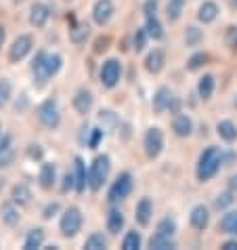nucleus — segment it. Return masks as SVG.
Here are the masks:
<instances>
[{
  "instance_id": "f257e3e1",
  "label": "nucleus",
  "mask_w": 237,
  "mask_h": 250,
  "mask_svg": "<svg viewBox=\"0 0 237 250\" xmlns=\"http://www.w3.org/2000/svg\"><path fill=\"white\" fill-rule=\"evenodd\" d=\"M220 162H222L220 149L218 147H208L204 154H201L199 164H198V179L199 181H208V179H212L216 172H218Z\"/></svg>"
},
{
  "instance_id": "f03ea898",
  "label": "nucleus",
  "mask_w": 237,
  "mask_h": 250,
  "mask_svg": "<svg viewBox=\"0 0 237 250\" xmlns=\"http://www.w3.org/2000/svg\"><path fill=\"white\" fill-rule=\"evenodd\" d=\"M109 175V158L107 156H99L90 166V175H88V181H90V187L97 191L101 189V185L105 183V179Z\"/></svg>"
},
{
  "instance_id": "7ed1b4c3",
  "label": "nucleus",
  "mask_w": 237,
  "mask_h": 250,
  "mask_svg": "<svg viewBox=\"0 0 237 250\" xmlns=\"http://www.w3.org/2000/svg\"><path fill=\"white\" fill-rule=\"evenodd\" d=\"M38 118H40V122H42L46 128H57L59 122H61L57 101H55V99H46L42 105L38 107Z\"/></svg>"
},
{
  "instance_id": "20e7f679",
  "label": "nucleus",
  "mask_w": 237,
  "mask_h": 250,
  "mask_svg": "<svg viewBox=\"0 0 237 250\" xmlns=\"http://www.w3.org/2000/svg\"><path fill=\"white\" fill-rule=\"evenodd\" d=\"M80 227H82V212L78 208H67V212L61 219V233L65 238H72V235L80 231Z\"/></svg>"
},
{
  "instance_id": "39448f33",
  "label": "nucleus",
  "mask_w": 237,
  "mask_h": 250,
  "mask_svg": "<svg viewBox=\"0 0 237 250\" xmlns=\"http://www.w3.org/2000/svg\"><path fill=\"white\" fill-rule=\"evenodd\" d=\"M130 191H132V175L130 172H122V175L116 179V183L111 185L109 200L111 202H120V200L126 198Z\"/></svg>"
},
{
  "instance_id": "423d86ee",
  "label": "nucleus",
  "mask_w": 237,
  "mask_h": 250,
  "mask_svg": "<svg viewBox=\"0 0 237 250\" xmlns=\"http://www.w3.org/2000/svg\"><path fill=\"white\" fill-rule=\"evenodd\" d=\"M164 147V137L159 128H149L147 135H145V151H147L149 158H158L159 151Z\"/></svg>"
},
{
  "instance_id": "0eeeda50",
  "label": "nucleus",
  "mask_w": 237,
  "mask_h": 250,
  "mask_svg": "<svg viewBox=\"0 0 237 250\" xmlns=\"http://www.w3.org/2000/svg\"><path fill=\"white\" fill-rule=\"evenodd\" d=\"M101 80L107 88H114L118 84V80H120V63H118L116 59H107L105 63H103Z\"/></svg>"
},
{
  "instance_id": "6e6552de",
  "label": "nucleus",
  "mask_w": 237,
  "mask_h": 250,
  "mask_svg": "<svg viewBox=\"0 0 237 250\" xmlns=\"http://www.w3.org/2000/svg\"><path fill=\"white\" fill-rule=\"evenodd\" d=\"M30 51H32V36H19L11 46L9 59L13 61V63H17V61H21Z\"/></svg>"
},
{
  "instance_id": "1a4fd4ad",
  "label": "nucleus",
  "mask_w": 237,
  "mask_h": 250,
  "mask_svg": "<svg viewBox=\"0 0 237 250\" xmlns=\"http://www.w3.org/2000/svg\"><path fill=\"white\" fill-rule=\"evenodd\" d=\"M111 15H114V4H111V0H99V2L95 4V9H93L95 23L105 25L111 19Z\"/></svg>"
},
{
  "instance_id": "9d476101",
  "label": "nucleus",
  "mask_w": 237,
  "mask_h": 250,
  "mask_svg": "<svg viewBox=\"0 0 237 250\" xmlns=\"http://www.w3.org/2000/svg\"><path fill=\"white\" fill-rule=\"evenodd\" d=\"M32 72H34V76H36V80H38L40 86H42L44 82L51 78V76H48V72H46V53H38L36 57H34Z\"/></svg>"
},
{
  "instance_id": "9b49d317",
  "label": "nucleus",
  "mask_w": 237,
  "mask_h": 250,
  "mask_svg": "<svg viewBox=\"0 0 237 250\" xmlns=\"http://www.w3.org/2000/svg\"><path fill=\"white\" fill-rule=\"evenodd\" d=\"M74 107L78 114H88V109L93 107V95H90L86 88H80L74 97Z\"/></svg>"
},
{
  "instance_id": "f8f14e48",
  "label": "nucleus",
  "mask_w": 237,
  "mask_h": 250,
  "mask_svg": "<svg viewBox=\"0 0 237 250\" xmlns=\"http://www.w3.org/2000/svg\"><path fill=\"white\" fill-rule=\"evenodd\" d=\"M208 221H210V214H208V208L206 206H195L191 210V225L199 231H204L208 227Z\"/></svg>"
},
{
  "instance_id": "ddd939ff",
  "label": "nucleus",
  "mask_w": 237,
  "mask_h": 250,
  "mask_svg": "<svg viewBox=\"0 0 237 250\" xmlns=\"http://www.w3.org/2000/svg\"><path fill=\"white\" fill-rule=\"evenodd\" d=\"M48 19V6L42 2H36L32 4V13H30V23L36 25V27H42Z\"/></svg>"
},
{
  "instance_id": "4468645a",
  "label": "nucleus",
  "mask_w": 237,
  "mask_h": 250,
  "mask_svg": "<svg viewBox=\"0 0 237 250\" xmlns=\"http://www.w3.org/2000/svg\"><path fill=\"white\" fill-rule=\"evenodd\" d=\"M172 128H174V133H177L178 137H187V135H191V128H193L191 118H189V116H185V114L174 116V120H172Z\"/></svg>"
},
{
  "instance_id": "2eb2a0df",
  "label": "nucleus",
  "mask_w": 237,
  "mask_h": 250,
  "mask_svg": "<svg viewBox=\"0 0 237 250\" xmlns=\"http://www.w3.org/2000/svg\"><path fill=\"white\" fill-rule=\"evenodd\" d=\"M135 217L138 221V225H143V227L149 225V219H151V200L149 198H143L141 202H138Z\"/></svg>"
},
{
  "instance_id": "dca6fc26",
  "label": "nucleus",
  "mask_w": 237,
  "mask_h": 250,
  "mask_svg": "<svg viewBox=\"0 0 237 250\" xmlns=\"http://www.w3.org/2000/svg\"><path fill=\"white\" fill-rule=\"evenodd\" d=\"M145 65H147V72H151V74L162 72V67H164V51L156 48L153 53H149V57H147V61H145Z\"/></svg>"
},
{
  "instance_id": "f3484780",
  "label": "nucleus",
  "mask_w": 237,
  "mask_h": 250,
  "mask_svg": "<svg viewBox=\"0 0 237 250\" xmlns=\"http://www.w3.org/2000/svg\"><path fill=\"white\" fill-rule=\"evenodd\" d=\"M170 101H172V95L168 88H159L158 95L153 97V109L156 112H164L166 107H170Z\"/></svg>"
},
{
  "instance_id": "a211bd4d",
  "label": "nucleus",
  "mask_w": 237,
  "mask_h": 250,
  "mask_svg": "<svg viewBox=\"0 0 237 250\" xmlns=\"http://www.w3.org/2000/svg\"><path fill=\"white\" fill-rule=\"evenodd\" d=\"M86 187V166L82 158H76V191L82 193Z\"/></svg>"
},
{
  "instance_id": "6ab92c4d",
  "label": "nucleus",
  "mask_w": 237,
  "mask_h": 250,
  "mask_svg": "<svg viewBox=\"0 0 237 250\" xmlns=\"http://www.w3.org/2000/svg\"><path fill=\"white\" fill-rule=\"evenodd\" d=\"M216 15H218V6H216L214 2H204L199 6V13H198L199 21L210 23V21H214V19H216Z\"/></svg>"
},
{
  "instance_id": "aec40b11",
  "label": "nucleus",
  "mask_w": 237,
  "mask_h": 250,
  "mask_svg": "<svg viewBox=\"0 0 237 250\" xmlns=\"http://www.w3.org/2000/svg\"><path fill=\"white\" fill-rule=\"evenodd\" d=\"M30 198H32V191H30V187L27 185H15L13 187V202L19 204V206H25L27 202H30Z\"/></svg>"
},
{
  "instance_id": "412c9836",
  "label": "nucleus",
  "mask_w": 237,
  "mask_h": 250,
  "mask_svg": "<svg viewBox=\"0 0 237 250\" xmlns=\"http://www.w3.org/2000/svg\"><path fill=\"white\" fill-rule=\"evenodd\" d=\"M0 217H2L4 223L11 225V227L19 223V212L13 204H2V208H0Z\"/></svg>"
},
{
  "instance_id": "4be33fe9",
  "label": "nucleus",
  "mask_w": 237,
  "mask_h": 250,
  "mask_svg": "<svg viewBox=\"0 0 237 250\" xmlns=\"http://www.w3.org/2000/svg\"><path fill=\"white\" fill-rule=\"evenodd\" d=\"M198 93L201 99H210L212 93H214V76H204V78L199 80V84H198Z\"/></svg>"
},
{
  "instance_id": "5701e85b",
  "label": "nucleus",
  "mask_w": 237,
  "mask_h": 250,
  "mask_svg": "<svg viewBox=\"0 0 237 250\" xmlns=\"http://www.w3.org/2000/svg\"><path fill=\"white\" fill-rule=\"evenodd\" d=\"M42 240H44V231L42 229H32L25 238V250H36L42 246Z\"/></svg>"
},
{
  "instance_id": "b1692460",
  "label": "nucleus",
  "mask_w": 237,
  "mask_h": 250,
  "mask_svg": "<svg viewBox=\"0 0 237 250\" xmlns=\"http://www.w3.org/2000/svg\"><path fill=\"white\" fill-rule=\"evenodd\" d=\"M53 183H55V166L42 164V168H40V185H42L44 189H51Z\"/></svg>"
},
{
  "instance_id": "393cba45",
  "label": "nucleus",
  "mask_w": 237,
  "mask_h": 250,
  "mask_svg": "<svg viewBox=\"0 0 237 250\" xmlns=\"http://www.w3.org/2000/svg\"><path fill=\"white\" fill-rule=\"evenodd\" d=\"M122 227H124V214L120 210H111L107 217V229L111 233H120Z\"/></svg>"
},
{
  "instance_id": "a878e982",
  "label": "nucleus",
  "mask_w": 237,
  "mask_h": 250,
  "mask_svg": "<svg viewBox=\"0 0 237 250\" xmlns=\"http://www.w3.org/2000/svg\"><path fill=\"white\" fill-rule=\"evenodd\" d=\"M220 227L225 233H231V235H237V210L233 212H227L225 219L220 221Z\"/></svg>"
},
{
  "instance_id": "bb28decb",
  "label": "nucleus",
  "mask_w": 237,
  "mask_h": 250,
  "mask_svg": "<svg viewBox=\"0 0 237 250\" xmlns=\"http://www.w3.org/2000/svg\"><path fill=\"white\" fill-rule=\"evenodd\" d=\"M145 30H147V34L151 38H156V40H159L164 36V30H162V23L158 21V17L156 15H147V27H145Z\"/></svg>"
},
{
  "instance_id": "cd10ccee",
  "label": "nucleus",
  "mask_w": 237,
  "mask_h": 250,
  "mask_svg": "<svg viewBox=\"0 0 237 250\" xmlns=\"http://www.w3.org/2000/svg\"><path fill=\"white\" fill-rule=\"evenodd\" d=\"M151 248H156V250H168V248H174V242L172 238H168V235H162V233H158L151 238Z\"/></svg>"
},
{
  "instance_id": "c85d7f7f",
  "label": "nucleus",
  "mask_w": 237,
  "mask_h": 250,
  "mask_svg": "<svg viewBox=\"0 0 237 250\" xmlns=\"http://www.w3.org/2000/svg\"><path fill=\"white\" fill-rule=\"evenodd\" d=\"M218 135L225 139V141H235V137H237V128H235V124L233 122H229V120H225V122H220L218 124Z\"/></svg>"
},
{
  "instance_id": "c756f323",
  "label": "nucleus",
  "mask_w": 237,
  "mask_h": 250,
  "mask_svg": "<svg viewBox=\"0 0 237 250\" xmlns=\"http://www.w3.org/2000/svg\"><path fill=\"white\" fill-rule=\"evenodd\" d=\"M183 9H185V0H170L168 2V19L170 21H178Z\"/></svg>"
},
{
  "instance_id": "7c9ffc66",
  "label": "nucleus",
  "mask_w": 237,
  "mask_h": 250,
  "mask_svg": "<svg viewBox=\"0 0 237 250\" xmlns=\"http://www.w3.org/2000/svg\"><path fill=\"white\" fill-rule=\"evenodd\" d=\"M122 248L124 250H137V248H141V235H138L137 231H128L126 238H124Z\"/></svg>"
},
{
  "instance_id": "2f4dec72",
  "label": "nucleus",
  "mask_w": 237,
  "mask_h": 250,
  "mask_svg": "<svg viewBox=\"0 0 237 250\" xmlns=\"http://www.w3.org/2000/svg\"><path fill=\"white\" fill-rule=\"evenodd\" d=\"M88 25H76L74 30H72V34H69V36H72V42H76V44H82L84 42V40L88 38Z\"/></svg>"
},
{
  "instance_id": "473e14b6",
  "label": "nucleus",
  "mask_w": 237,
  "mask_h": 250,
  "mask_svg": "<svg viewBox=\"0 0 237 250\" xmlns=\"http://www.w3.org/2000/svg\"><path fill=\"white\" fill-rule=\"evenodd\" d=\"M105 246H107V240L103 238L101 233H93L86 240V248L88 250H101V248H105Z\"/></svg>"
},
{
  "instance_id": "72a5a7b5",
  "label": "nucleus",
  "mask_w": 237,
  "mask_h": 250,
  "mask_svg": "<svg viewBox=\"0 0 237 250\" xmlns=\"http://www.w3.org/2000/svg\"><path fill=\"white\" fill-rule=\"evenodd\" d=\"M61 69V57L59 55H46V72L48 76H55Z\"/></svg>"
},
{
  "instance_id": "f704fd0d",
  "label": "nucleus",
  "mask_w": 237,
  "mask_h": 250,
  "mask_svg": "<svg viewBox=\"0 0 237 250\" xmlns=\"http://www.w3.org/2000/svg\"><path fill=\"white\" fill-rule=\"evenodd\" d=\"M174 221L172 219H162L158 223V233H162V235H168V238H172L174 235Z\"/></svg>"
},
{
  "instance_id": "c9c22d12",
  "label": "nucleus",
  "mask_w": 237,
  "mask_h": 250,
  "mask_svg": "<svg viewBox=\"0 0 237 250\" xmlns=\"http://www.w3.org/2000/svg\"><path fill=\"white\" fill-rule=\"evenodd\" d=\"M208 61V55L206 53H198V55H193V57L189 59V63H187V67L191 69V72H195V69H199L201 65H204Z\"/></svg>"
},
{
  "instance_id": "e433bc0d",
  "label": "nucleus",
  "mask_w": 237,
  "mask_h": 250,
  "mask_svg": "<svg viewBox=\"0 0 237 250\" xmlns=\"http://www.w3.org/2000/svg\"><path fill=\"white\" fill-rule=\"evenodd\" d=\"M11 99V82L0 80V107L6 105V101Z\"/></svg>"
},
{
  "instance_id": "4c0bfd02",
  "label": "nucleus",
  "mask_w": 237,
  "mask_h": 250,
  "mask_svg": "<svg viewBox=\"0 0 237 250\" xmlns=\"http://www.w3.org/2000/svg\"><path fill=\"white\" fill-rule=\"evenodd\" d=\"M145 38H147V32L145 30H137L135 34V51H143V46H145Z\"/></svg>"
},
{
  "instance_id": "58836bf2",
  "label": "nucleus",
  "mask_w": 237,
  "mask_h": 250,
  "mask_svg": "<svg viewBox=\"0 0 237 250\" xmlns=\"http://www.w3.org/2000/svg\"><path fill=\"white\" fill-rule=\"evenodd\" d=\"M13 160V149L6 147V149H0V166H9Z\"/></svg>"
},
{
  "instance_id": "ea45409f",
  "label": "nucleus",
  "mask_w": 237,
  "mask_h": 250,
  "mask_svg": "<svg viewBox=\"0 0 237 250\" xmlns=\"http://www.w3.org/2000/svg\"><path fill=\"white\" fill-rule=\"evenodd\" d=\"M107 44H109V36L99 38V40L95 42V53H103V51H107Z\"/></svg>"
},
{
  "instance_id": "a19ab883",
  "label": "nucleus",
  "mask_w": 237,
  "mask_h": 250,
  "mask_svg": "<svg viewBox=\"0 0 237 250\" xmlns=\"http://www.w3.org/2000/svg\"><path fill=\"white\" fill-rule=\"evenodd\" d=\"M57 210H59V204L53 202V204H48V206L44 208V214H42V217H44V219H51V217H55V212H57Z\"/></svg>"
},
{
  "instance_id": "79ce46f5",
  "label": "nucleus",
  "mask_w": 237,
  "mask_h": 250,
  "mask_svg": "<svg viewBox=\"0 0 237 250\" xmlns=\"http://www.w3.org/2000/svg\"><path fill=\"white\" fill-rule=\"evenodd\" d=\"M233 198L229 196V193H225V196H218V200H216V208H225L227 204H231Z\"/></svg>"
},
{
  "instance_id": "37998d69",
  "label": "nucleus",
  "mask_w": 237,
  "mask_h": 250,
  "mask_svg": "<svg viewBox=\"0 0 237 250\" xmlns=\"http://www.w3.org/2000/svg\"><path fill=\"white\" fill-rule=\"evenodd\" d=\"M199 40V30L195 27H189V36H187V44H195Z\"/></svg>"
},
{
  "instance_id": "c03bdc74",
  "label": "nucleus",
  "mask_w": 237,
  "mask_h": 250,
  "mask_svg": "<svg viewBox=\"0 0 237 250\" xmlns=\"http://www.w3.org/2000/svg\"><path fill=\"white\" fill-rule=\"evenodd\" d=\"M229 46L237 48V27H229Z\"/></svg>"
},
{
  "instance_id": "a18cd8bd",
  "label": "nucleus",
  "mask_w": 237,
  "mask_h": 250,
  "mask_svg": "<svg viewBox=\"0 0 237 250\" xmlns=\"http://www.w3.org/2000/svg\"><path fill=\"white\" fill-rule=\"evenodd\" d=\"M101 137H103V130L95 128V130H93V139H90V147H97V145H99V141H101Z\"/></svg>"
},
{
  "instance_id": "49530a36",
  "label": "nucleus",
  "mask_w": 237,
  "mask_h": 250,
  "mask_svg": "<svg viewBox=\"0 0 237 250\" xmlns=\"http://www.w3.org/2000/svg\"><path fill=\"white\" fill-rule=\"evenodd\" d=\"M156 9H158V2H156V0H149V2L145 4V11H147V15H153V13H156Z\"/></svg>"
},
{
  "instance_id": "de8ad7c7",
  "label": "nucleus",
  "mask_w": 237,
  "mask_h": 250,
  "mask_svg": "<svg viewBox=\"0 0 237 250\" xmlns=\"http://www.w3.org/2000/svg\"><path fill=\"white\" fill-rule=\"evenodd\" d=\"M222 248H225V250H237V242H227Z\"/></svg>"
},
{
  "instance_id": "09e8293b",
  "label": "nucleus",
  "mask_w": 237,
  "mask_h": 250,
  "mask_svg": "<svg viewBox=\"0 0 237 250\" xmlns=\"http://www.w3.org/2000/svg\"><path fill=\"white\" fill-rule=\"evenodd\" d=\"M229 185H231V189H237V175L231 179V183H229Z\"/></svg>"
},
{
  "instance_id": "8fccbe9b",
  "label": "nucleus",
  "mask_w": 237,
  "mask_h": 250,
  "mask_svg": "<svg viewBox=\"0 0 237 250\" xmlns=\"http://www.w3.org/2000/svg\"><path fill=\"white\" fill-rule=\"evenodd\" d=\"M2 40H4V27L0 25V44H2Z\"/></svg>"
},
{
  "instance_id": "3c124183",
  "label": "nucleus",
  "mask_w": 237,
  "mask_h": 250,
  "mask_svg": "<svg viewBox=\"0 0 237 250\" xmlns=\"http://www.w3.org/2000/svg\"><path fill=\"white\" fill-rule=\"evenodd\" d=\"M2 185H4V183H2V181H0V187H2Z\"/></svg>"
}]
</instances>
